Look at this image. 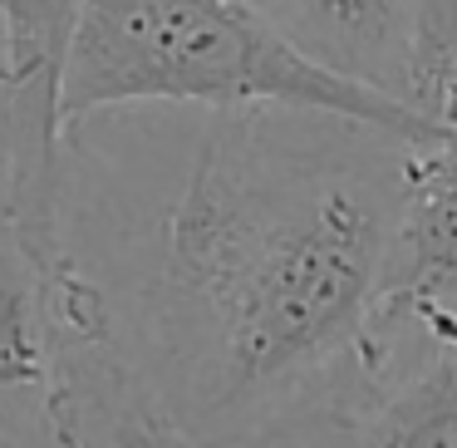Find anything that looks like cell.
<instances>
[{"label": "cell", "instance_id": "obj_1", "mask_svg": "<svg viewBox=\"0 0 457 448\" xmlns=\"http://www.w3.org/2000/svg\"><path fill=\"white\" fill-rule=\"evenodd\" d=\"M413 148L339 114L212 109L148 281L113 296L168 444H329Z\"/></svg>", "mask_w": 457, "mask_h": 448}, {"label": "cell", "instance_id": "obj_2", "mask_svg": "<svg viewBox=\"0 0 457 448\" xmlns=\"http://www.w3.org/2000/svg\"><path fill=\"white\" fill-rule=\"evenodd\" d=\"M129 104H276L374 123L408 143L443 129L418 104L305 55L251 0H84L60 70V119L74 139L94 114Z\"/></svg>", "mask_w": 457, "mask_h": 448}, {"label": "cell", "instance_id": "obj_3", "mask_svg": "<svg viewBox=\"0 0 457 448\" xmlns=\"http://www.w3.org/2000/svg\"><path fill=\"white\" fill-rule=\"evenodd\" d=\"M84 0H0V158L5 212L0 222L35 251H70V129L60 119V70Z\"/></svg>", "mask_w": 457, "mask_h": 448}, {"label": "cell", "instance_id": "obj_4", "mask_svg": "<svg viewBox=\"0 0 457 448\" xmlns=\"http://www.w3.org/2000/svg\"><path fill=\"white\" fill-rule=\"evenodd\" d=\"M251 5L329 70H345L408 99L413 0H251Z\"/></svg>", "mask_w": 457, "mask_h": 448}, {"label": "cell", "instance_id": "obj_5", "mask_svg": "<svg viewBox=\"0 0 457 448\" xmlns=\"http://www.w3.org/2000/svg\"><path fill=\"white\" fill-rule=\"evenodd\" d=\"M384 296H433L457 306V109H447L437 139L418 143L408 158Z\"/></svg>", "mask_w": 457, "mask_h": 448}, {"label": "cell", "instance_id": "obj_6", "mask_svg": "<svg viewBox=\"0 0 457 448\" xmlns=\"http://www.w3.org/2000/svg\"><path fill=\"white\" fill-rule=\"evenodd\" d=\"M408 99L437 123L457 109V0H413Z\"/></svg>", "mask_w": 457, "mask_h": 448}, {"label": "cell", "instance_id": "obj_7", "mask_svg": "<svg viewBox=\"0 0 457 448\" xmlns=\"http://www.w3.org/2000/svg\"><path fill=\"white\" fill-rule=\"evenodd\" d=\"M0 212H5V158H0Z\"/></svg>", "mask_w": 457, "mask_h": 448}, {"label": "cell", "instance_id": "obj_8", "mask_svg": "<svg viewBox=\"0 0 457 448\" xmlns=\"http://www.w3.org/2000/svg\"><path fill=\"white\" fill-rule=\"evenodd\" d=\"M0 84H5V45H0Z\"/></svg>", "mask_w": 457, "mask_h": 448}]
</instances>
